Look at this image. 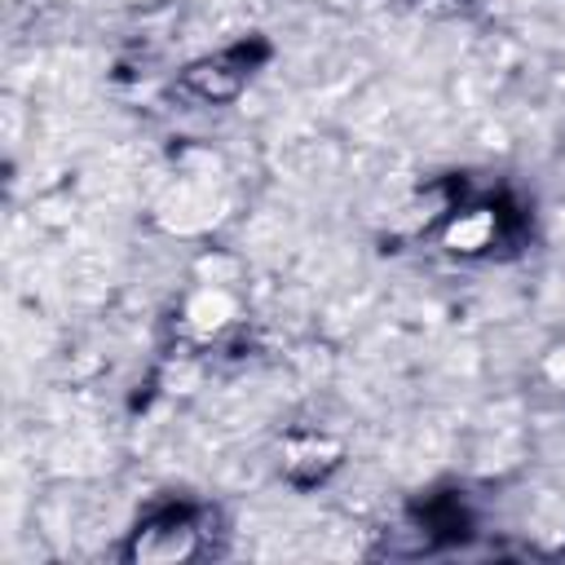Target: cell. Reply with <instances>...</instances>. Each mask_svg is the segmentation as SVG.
<instances>
[{
	"mask_svg": "<svg viewBox=\"0 0 565 565\" xmlns=\"http://www.w3.org/2000/svg\"><path fill=\"white\" fill-rule=\"evenodd\" d=\"M243 79H247V66H243L234 53L207 57V62H199V66L185 71V84H190L199 97H207V102H225V97H234V93L243 88Z\"/></svg>",
	"mask_w": 565,
	"mask_h": 565,
	"instance_id": "7a4b0ae2",
	"label": "cell"
},
{
	"mask_svg": "<svg viewBox=\"0 0 565 565\" xmlns=\"http://www.w3.org/2000/svg\"><path fill=\"white\" fill-rule=\"evenodd\" d=\"M132 552L141 561H177V556H190L194 552V525L181 512H168V516L150 521L146 530H137Z\"/></svg>",
	"mask_w": 565,
	"mask_h": 565,
	"instance_id": "6da1fadb",
	"label": "cell"
},
{
	"mask_svg": "<svg viewBox=\"0 0 565 565\" xmlns=\"http://www.w3.org/2000/svg\"><path fill=\"white\" fill-rule=\"evenodd\" d=\"M490 238H494V216H490V212H463V216H455L450 230H446V243H450L455 252L490 247Z\"/></svg>",
	"mask_w": 565,
	"mask_h": 565,
	"instance_id": "3957f363",
	"label": "cell"
}]
</instances>
